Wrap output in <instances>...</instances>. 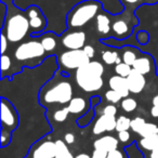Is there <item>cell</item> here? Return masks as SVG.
<instances>
[{"mask_svg":"<svg viewBox=\"0 0 158 158\" xmlns=\"http://www.w3.org/2000/svg\"><path fill=\"white\" fill-rule=\"evenodd\" d=\"M104 66L99 61H90L82 67L76 69V84L85 92L99 91L103 87Z\"/></svg>","mask_w":158,"mask_h":158,"instance_id":"6da1fadb","label":"cell"},{"mask_svg":"<svg viewBox=\"0 0 158 158\" xmlns=\"http://www.w3.org/2000/svg\"><path fill=\"white\" fill-rule=\"evenodd\" d=\"M19 125V115L15 107L6 98H1V147L11 141L12 131Z\"/></svg>","mask_w":158,"mask_h":158,"instance_id":"7a4b0ae2","label":"cell"},{"mask_svg":"<svg viewBox=\"0 0 158 158\" xmlns=\"http://www.w3.org/2000/svg\"><path fill=\"white\" fill-rule=\"evenodd\" d=\"M100 7H101L100 3L98 1H93V0L85 1V2L76 6L72 10V12L68 14V26L73 27V28H79V27L85 26L87 23L90 22L97 15Z\"/></svg>","mask_w":158,"mask_h":158,"instance_id":"3957f363","label":"cell"},{"mask_svg":"<svg viewBox=\"0 0 158 158\" xmlns=\"http://www.w3.org/2000/svg\"><path fill=\"white\" fill-rule=\"evenodd\" d=\"M73 93L74 91H73L72 84L66 80H61L48 88L44 92L42 91L40 95V102L42 105L55 103L64 105L72 101Z\"/></svg>","mask_w":158,"mask_h":158,"instance_id":"277c9868","label":"cell"},{"mask_svg":"<svg viewBox=\"0 0 158 158\" xmlns=\"http://www.w3.org/2000/svg\"><path fill=\"white\" fill-rule=\"evenodd\" d=\"M29 28L31 25L28 19L23 14H15L8 20L6 26V36L10 42H19L26 37Z\"/></svg>","mask_w":158,"mask_h":158,"instance_id":"5b68a950","label":"cell"},{"mask_svg":"<svg viewBox=\"0 0 158 158\" xmlns=\"http://www.w3.org/2000/svg\"><path fill=\"white\" fill-rule=\"evenodd\" d=\"M47 51L44 50V46L41 44V41L37 40H31V41L24 42L20 44L15 49L14 52V57L18 61H28V60L38 59L46 54Z\"/></svg>","mask_w":158,"mask_h":158,"instance_id":"8992f818","label":"cell"},{"mask_svg":"<svg viewBox=\"0 0 158 158\" xmlns=\"http://www.w3.org/2000/svg\"><path fill=\"white\" fill-rule=\"evenodd\" d=\"M90 57L86 54L84 49L68 50L60 56V66L66 69H78L90 62Z\"/></svg>","mask_w":158,"mask_h":158,"instance_id":"52a82bcc","label":"cell"},{"mask_svg":"<svg viewBox=\"0 0 158 158\" xmlns=\"http://www.w3.org/2000/svg\"><path fill=\"white\" fill-rule=\"evenodd\" d=\"M56 152V143L53 141H44L38 142L31 147L27 158H55Z\"/></svg>","mask_w":158,"mask_h":158,"instance_id":"ba28073f","label":"cell"},{"mask_svg":"<svg viewBox=\"0 0 158 158\" xmlns=\"http://www.w3.org/2000/svg\"><path fill=\"white\" fill-rule=\"evenodd\" d=\"M86 33L81 31H73L64 36L62 39V44L68 50H77V49H84L86 46Z\"/></svg>","mask_w":158,"mask_h":158,"instance_id":"9c48e42d","label":"cell"},{"mask_svg":"<svg viewBox=\"0 0 158 158\" xmlns=\"http://www.w3.org/2000/svg\"><path fill=\"white\" fill-rule=\"evenodd\" d=\"M116 123L117 119L115 116H107V115L102 114V116H100L93 125V134L100 135L104 132H110L113 130H116Z\"/></svg>","mask_w":158,"mask_h":158,"instance_id":"30bf717a","label":"cell"},{"mask_svg":"<svg viewBox=\"0 0 158 158\" xmlns=\"http://www.w3.org/2000/svg\"><path fill=\"white\" fill-rule=\"evenodd\" d=\"M127 82H128V88L129 91L133 94H139L143 91L146 85V79H145L144 75L139 73L138 70L132 68L131 73L129 76L127 77Z\"/></svg>","mask_w":158,"mask_h":158,"instance_id":"8fae6325","label":"cell"},{"mask_svg":"<svg viewBox=\"0 0 158 158\" xmlns=\"http://www.w3.org/2000/svg\"><path fill=\"white\" fill-rule=\"evenodd\" d=\"M27 14H28L31 28L33 29V35L37 31H41L46 27V20L37 7L29 8Z\"/></svg>","mask_w":158,"mask_h":158,"instance_id":"7c38bea8","label":"cell"},{"mask_svg":"<svg viewBox=\"0 0 158 158\" xmlns=\"http://www.w3.org/2000/svg\"><path fill=\"white\" fill-rule=\"evenodd\" d=\"M108 85L112 90H115L121 95L123 99L129 97V88H128V82L126 77H121L119 75L112 76L108 80Z\"/></svg>","mask_w":158,"mask_h":158,"instance_id":"4fadbf2b","label":"cell"},{"mask_svg":"<svg viewBox=\"0 0 158 158\" xmlns=\"http://www.w3.org/2000/svg\"><path fill=\"white\" fill-rule=\"evenodd\" d=\"M119 140L113 135H104L99 138L93 142V147L94 148L103 149L106 152H112L114 149L118 148Z\"/></svg>","mask_w":158,"mask_h":158,"instance_id":"5bb4252c","label":"cell"},{"mask_svg":"<svg viewBox=\"0 0 158 158\" xmlns=\"http://www.w3.org/2000/svg\"><path fill=\"white\" fill-rule=\"evenodd\" d=\"M132 68L138 70L139 73L143 75H146L152 72L153 69V60L148 55H144V56H139L135 60L134 64L132 65Z\"/></svg>","mask_w":158,"mask_h":158,"instance_id":"9a60e30c","label":"cell"},{"mask_svg":"<svg viewBox=\"0 0 158 158\" xmlns=\"http://www.w3.org/2000/svg\"><path fill=\"white\" fill-rule=\"evenodd\" d=\"M68 110H69V114L73 115H81L82 113L86 110H88L87 107V102L85 101V99L80 97L73 98L72 101L68 103L67 105Z\"/></svg>","mask_w":158,"mask_h":158,"instance_id":"2e32d148","label":"cell"},{"mask_svg":"<svg viewBox=\"0 0 158 158\" xmlns=\"http://www.w3.org/2000/svg\"><path fill=\"white\" fill-rule=\"evenodd\" d=\"M138 145H140L141 148H143L144 151H149V152L153 151V149L158 148V134L142 138L138 142Z\"/></svg>","mask_w":158,"mask_h":158,"instance_id":"e0dca14e","label":"cell"},{"mask_svg":"<svg viewBox=\"0 0 158 158\" xmlns=\"http://www.w3.org/2000/svg\"><path fill=\"white\" fill-rule=\"evenodd\" d=\"M97 26L99 33L103 34V35H107L112 29L110 18L105 14H99L97 16Z\"/></svg>","mask_w":158,"mask_h":158,"instance_id":"ac0fdd59","label":"cell"},{"mask_svg":"<svg viewBox=\"0 0 158 158\" xmlns=\"http://www.w3.org/2000/svg\"><path fill=\"white\" fill-rule=\"evenodd\" d=\"M56 143V156L55 158H75L73 156V154L70 153V151L68 149L67 147V143L65 141H61V140H57L55 141Z\"/></svg>","mask_w":158,"mask_h":158,"instance_id":"d6986e66","label":"cell"},{"mask_svg":"<svg viewBox=\"0 0 158 158\" xmlns=\"http://www.w3.org/2000/svg\"><path fill=\"white\" fill-rule=\"evenodd\" d=\"M112 29L117 37L121 38V37L127 36L128 31H129V26H128V24L125 21L119 20V21L114 22V24H113V26H112Z\"/></svg>","mask_w":158,"mask_h":158,"instance_id":"ffe728a7","label":"cell"},{"mask_svg":"<svg viewBox=\"0 0 158 158\" xmlns=\"http://www.w3.org/2000/svg\"><path fill=\"white\" fill-rule=\"evenodd\" d=\"M125 152L127 154L128 158H144V155L140 151V148L138 147V144L135 142L131 143L129 146L125 147Z\"/></svg>","mask_w":158,"mask_h":158,"instance_id":"44dd1931","label":"cell"},{"mask_svg":"<svg viewBox=\"0 0 158 158\" xmlns=\"http://www.w3.org/2000/svg\"><path fill=\"white\" fill-rule=\"evenodd\" d=\"M155 134H158V126L153 123H146L144 125V127L142 128V130L140 131L139 135H141L142 138H145V136L155 135Z\"/></svg>","mask_w":158,"mask_h":158,"instance_id":"7402d4cb","label":"cell"},{"mask_svg":"<svg viewBox=\"0 0 158 158\" xmlns=\"http://www.w3.org/2000/svg\"><path fill=\"white\" fill-rule=\"evenodd\" d=\"M119 57L118 52L117 51H103L102 52V60L105 64L107 65H113V64H116L117 59Z\"/></svg>","mask_w":158,"mask_h":158,"instance_id":"603a6c76","label":"cell"},{"mask_svg":"<svg viewBox=\"0 0 158 158\" xmlns=\"http://www.w3.org/2000/svg\"><path fill=\"white\" fill-rule=\"evenodd\" d=\"M138 107V102L133 99V98H125L121 101V108L125 110L126 113H132L133 110H136Z\"/></svg>","mask_w":158,"mask_h":158,"instance_id":"cb8c5ba5","label":"cell"},{"mask_svg":"<svg viewBox=\"0 0 158 158\" xmlns=\"http://www.w3.org/2000/svg\"><path fill=\"white\" fill-rule=\"evenodd\" d=\"M130 123L131 120L130 118L126 116H119L117 118V123H116V131L120 132V131H127L130 129Z\"/></svg>","mask_w":158,"mask_h":158,"instance_id":"d4e9b609","label":"cell"},{"mask_svg":"<svg viewBox=\"0 0 158 158\" xmlns=\"http://www.w3.org/2000/svg\"><path fill=\"white\" fill-rule=\"evenodd\" d=\"M41 44L44 46V50L47 52H50V51L54 50L55 47H56V40L53 36H44L41 38Z\"/></svg>","mask_w":158,"mask_h":158,"instance_id":"484cf974","label":"cell"},{"mask_svg":"<svg viewBox=\"0 0 158 158\" xmlns=\"http://www.w3.org/2000/svg\"><path fill=\"white\" fill-rule=\"evenodd\" d=\"M131 70L132 66L128 65V64L123 63V62H121L120 64H116V66H115V73L121 77H126V78L129 76Z\"/></svg>","mask_w":158,"mask_h":158,"instance_id":"4316f807","label":"cell"},{"mask_svg":"<svg viewBox=\"0 0 158 158\" xmlns=\"http://www.w3.org/2000/svg\"><path fill=\"white\" fill-rule=\"evenodd\" d=\"M145 123H146V121H145L144 118H142V117H135V118L131 120L130 129L133 132H135V133H140V131L144 127Z\"/></svg>","mask_w":158,"mask_h":158,"instance_id":"83f0119b","label":"cell"},{"mask_svg":"<svg viewBox=\"0 0 158 158\" xmlns=\"http://www.w3.org/2000/svg\"><path fill=\"white\" fill-rule=\"evenodd\" d=\"M136 59H138L136 53L134 52L132 49H128V50H126L125 52L123 53V62L130 66L133 65Z\"/></svg>","mask_w":158,"mask_h":158,"instance_id":"f1b7e54d","label":"cell"},{"mask_svg":"<svg viewBox=\"0 0 158 158\" xmlns=\"http://www.w3.org/2000/svg\"><path fill=\"white\" fill-rule=\"evenodd\" d=\"M93 115H94V112H93V107H91V110H87V114L84 115V116H80V118L77 120V125L79 127H86L89 123H91V120L93 119Z\"/></svg>","mask_w":158,"mask_h":158,"instance_id":"f546056e","label":"cell"},{"mask_svg":"<svg viewBox=\"0 0 158 158\" xmlns=\"http://www.w3.org/2000/svg\"><path fill=\"white\" fill-rule=\"evenodd\" d=\"M68 114H69V110H68V107L64 108H60V110H55V113L53 114V119H54L56 123H63L67 119Z\"/></svg>","mask_w":158,"mask_h":158,"instance_id":"4dcf8cb0","label":"cell"},{"mask_svg":"<svg viewBox=\"0 0 158 158\" xmlns=\"http://www.w3.org/2000/svg\"><path fill=\"white\" fill-rule=\"evenodd\" d=\"M105 98H106V100H107L108 102H110L112 104L119 103V102H120V100L123 99V98H121V95L119 94L117 91L112 90V89H110V90H108V91H106Z\"/></svg>","mask_w":158,"mask_h":158,"instance_id":"1f68e13d","label":"cell"},{"mask_svg":"<svg viewBox=\"0 0 158 158\" xmlns=\"http://www.w3.org/2000/svg\"><path fill=\"white\" fill-rule=\"evenodd\" d=\"M11 64L12 62L9 55L2 54V56H1V72L5 73L7 70H9L10 67H11Z\"/></svg>","mask_w":158,"mask_h":158,"instance_id":"d6a6232c","label":"cell"},{"mask_svg":"<svg viewBox=\"0 0 158 158\" xmlns=\"http://www.w3.org/2000/svg\"><path fill=\"white\" fill-rule=\"evenodd\" d=\"M106 158H128L127 157V154H126L125 151H119L118 148L114 149L112 152H108L107 154V157Z\"/></svg>","mask_w":158,"mask_h":158,"instance_id":"836d02e7","label":"cell"},{"mask_svg":"<svg viewBox=\"0 0 158 158\" xmlns=\"http://www.w3.org/2000/svg\"><path fill=\"white\" fill-rule=\"evenodd\" d=\"M136 40H138L140 44H146L149 40V35L146 31H139L136 34Z\"/></svg>","mask_w":158,"mask_h":158,"instance_id":"e575fe53","label":"cell"},{"mask_svg":"<svg viewBox=\"0 0 158 158\" xmlns=\"http://www.w3.org/2000/svg\"><path fill=\"white\" fill-rule=\"evenodd\" d=\"M102 114L107 115V116H116L117 114V107L114 104H110V105H106L105 107L102 110Z\"/></svg>","mask_w":158,"mask_h":158,"instance_id":"d590c367","label":"cell"},{"mask_svg":"<svg viewBox=\"0 0 158 158\" xmlns=\"http://www.w3.org/2000/svg\"><path fill=\"white\" fill-rule=\"evenodd\" d=\"M107 154H108V152H106V151L94 148L92 155H91V158H106L107 157Z\"/></svg>","mask_w":158,"mask_h":158,"instance_id":"8d00e7d4","label":"cell"},{"mask_svg":"<svg viewBox=\"0 0 158 158\" xmlns=\"http://www.w3.org/2000/svg\"><path fill=\"white\" fill-rule=\"evenodd\" d=\"M118 140H119V142H121V143H126V142H128V141L130 140V133H129V131H120V132H118Z\"/></svg>","mask_w":158,"mask_h":158,"instance_id":"74e56055","label":"cell"},{"mask_svg":"<svg viewBox=\"0 0 158 158\" xmlns=\"http://www.w3.org/2000/svg\"><path fill=\"white\" fill-rule=\"evenodd\" d=\"M8 42H9V39H8V37L6 36V34L2 33L1 34V53H2V54H5L6 50H7Z\"/></svg>","mask_w":158,"mask_h":158,"instance_id":"f35d334b","label":"cell"},{"mask_svg":"<svg viewBox=\"0 0 158 158\" xmlns=\"http://www.w3.org/2000/svg\"><path fill=\"white\" fill-rule=\"evenodd\" d=\"M84 51L86 52V54L88 55L90 59H92V57L94 56L95 51H94V49H93V47L90 46V44H87V46H85L84 47Z\"/></svg>","mask_w":158,"mask_h":158,"instance_id":"ab89813d","label":"cell"},{"mask_svg":"<svg viewBox=\"0 0 158 158\" xmlns=\"http://www.w3.org/2000/svg\"><path fill=\"white\" fill-rule=\"evenodd\" d=\"M75 139L76 138H75L74 133H72V132H67V133H65V135H64V141L69 145L75 142Z\"/></svg>","mask_w":158,"mask_h":158,"instance_id":"60d3db41","label":"cell"},{"mask_svg":"<svg viewBox=\"0 0 158 158\" xmlns=\"http://www.w3.org/2000/svg\"><path fill=\"white\" fill-rule=\"evenodd\" d=\"M151 115L154 118H158V106L153 105L151 108Z\"/></svg>","mask_w":158,"mask_h":158,"instance_id":"b9f144b4","label":"cell"},{"mask_svg":"<svg viewBox=\"0 0 158 158\" xmlns=\"http://www.w3.org/2000/svg\"><path fill=\"white\" fill-rule=\"evenodd\" d=\"M149 158H158V148L151 151V154H149Z\"/></svg>","mask_w":158,"mask_h":158,"instance_id":"7bdbcfd3","label":"cell"},{"mask_svg":"<svg viewBox=\"0 0 158 158\" xmlns=\"http://www.w3.org/2000/svg\"><path fill=\"white\" fill-rule=\"evenodd\" d=\"M75 158H91V156L86 153H81V154H78L77 156H75Z\"/></svg>","mask_w":158,"mask_h":158,"instance_id":"ee69618b","label":"cell"},{"mask_svg":"<svg viewBox=\"0 0 158 158\" xmlns=\"http://www.w3.org/2000/svg\"><path fill=\"white\" fill-rule=\"evenodd\" d=\"M152 103H153V105L158 106V94L155 95V97L153 98V100H152Z\"/></svg>","mask_w":158,"mask_h":158,"instance_id":"f6af8a7d","label":"cell"},{"mask_svg":"<svg viewBox=\"0 0 158 158\" xmlns=\"http://www.w3.org/2000/svg\"><path fill=\"white\" fill-rule=\"evenodd\" d=\"M127 2H129V3H134V2H136L138 0H126Z\"/></svg>","mask_w":158,"mask_h":158,"instance_id":"bcb514c9","label":"cell"}]
</instances>
